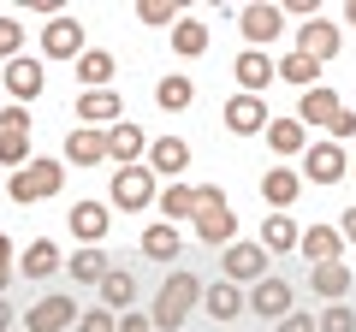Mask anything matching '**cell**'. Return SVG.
<instances>
[{
	"mask_svg": "<svg viewBox=\"0 0 356 332\" xmlns=\"http://www.w3.org/2000/svg\"><path fill=\"white\" fill-rule=\"evenodd\" d=\"M42 53H54V60H83V24L77 18H48V30H42Z\"/></svg>",
	"mask_w": 356,
	"mask_h": 332,
	"instance_id": "5",
	"label": "cell"
},
{
	"mask_svg": "<svg viewBox=\"0 0 356 332\" xmlns=\"http://www.w3.org/2000/svg\"><path fill=\"white\" fill-rule=\"evenodd\" d=\"M72 320H77V303H72V297H60V291H54V297H42V303H36V308L24 315V332H65Z\"/></svg>",
	"mask_w": 356,
	"mask_h": 332,
	"instance_id": "7",
	"label": "cell"
},
{
	"mask_svg": "<svg viewBox=\"0 0 356 332\" xmlns=\"http://www.w3.org/2000/svg\"><path fill=\"white\" fill-rule=\"evenodd\" d=\"M65 273H72L77 285H102L107 279V256H102V249H77V256L65 261Z\"/></svg>",
	"mask_w": 356,
	"mask_h": 332,
	"instance_id": "30",
	"label": "cell"
},
{
	"mask_svg": "<svg viewBox=\"0 0 356 332\" xmlns=\"http://www.w3.org/2000/svg\"><path fill=\"white\" fill-rule=\"evenodd\" d=\"M309 285H315L321 297H332V303H339V297L350 291V267H344V261H321V267L309 273Z\"/></svg>",
	"mask_w": 356,
	"mask_h": 332,
	"instance_id": "26",
	"label": "cell"
},
{
	"mask_svg": "<svg viewBox=\"0 0 356 332\" xmlns=\"http://www.w3.org/2000/svg\"><path fill=\"white\" fill-rule=\"evenodd\" d=\"M315 326H321V332H356V308H344V303H332L327 315L315 320Z\"/></svg>",
	"mask_w": 356,
	"mask_h": 332,
	"instance_id": "37",
	"label": "cell"
},
{
	"mask_svg": "<svg viewBox=\"0 0 356 332\" xmlns=\"http://www.w3.org/2000/svg\"><path fill=\"white\" fill-rule=\"evenodd\" d=\"M297 190H303V179H297L291 166H273V172L261 179V196H267V208H273V214H285V208L297 202Z\"/></svg>",
	"mask_w": 356,
	"mask_h": 332,
	"instance_id": "20",
	"label": "cell"
},
{
	"mask_svg": "<svg viewBox=\"0 0 356 332\" xmlns=\"http://www.w3.org/2000/svg\"><path fill=\"white\" fill-rule=\"evenodd\" d=\"M60 184H65V166L60 160H30V166H18V172H13L6 196H13V202H42V196H54Z\"/></svg>",
	"mask_w": 356,
	"mask_h": 332,
	"instance_id": "3",
	"label": "cell"
},
{
	"mask_svg": "<svg viewBox=\"0 0 356 332\" xmlns=\"http://www.w3.org/2000/svg\"><path fill=\"white\" fill-rule=\"evenodd\" d=\"M261 249H273V256H280V249H297V226L285 214H267V226H261Z\"/></svg>",
	"mask_w": 356,
	"mask_h": 332,
	"instance_id": "34",
	"label": "cell"
},
{
	"mask_svg": "<svg viewBox=\"0 0 356 332\" xmlns=\"http://www.w3.org/2000/svg\"><path fill=\"white\" fill-rule=\"evenodd\" d=\"M154 202H161L166 226H178V219H196V190H191V184H166Z\"/></svg>",
	"mask_w": 356,
	"mask_h": 332,
	"instance_id": "24",
	"label": "cell"
},
{
	"mask_svg": "<svg viewBox=\"0 0 356 332\" xmlns=\"http://www.w3.org/2000/svg\"><path fill=\"white\" fill-rule=\"evenodd\" d=\"M6 279H13V238H0V291H6Z\"/></svg>",
	"mask_w": 356,
	"mask_h": 332,
	"instance_id": "45",
	"label": "cell"
},
{
	"mask_svg": "<svg viewBox=\"0 0 356 332\" xmlns=\"http://www.w3.org/2000/svg\"><path fill=\"white\" fill-rule=\"evenodd\" d=\"M196 238L214 243V249H226V243L238 238V214H232V202L214 184H196Z\"/></svg>",
	"mask_w": 356,
	"mask_h": 332,
	"instance_id": "2",
	"label": "cell"
},
{
	"mask_svg": "<svg viewBox=\"0 0 356 332\" xmlns=\"http://www.w3.org/2000/svg\"><path fill=\"white\" fill-rule=\"evenodd\" d=\"M77 332H119V320H113V308H89Z\"/></svg>",
	"mask_w": 356,
	"mask_h": 332,
	"instance_id": "41",
	"label": "cell"
},
{
	"mask_svg": "<svg viewBox=\"0 0 356 332\" xmlns=\"http://www.w3.org/2000/svg\"><path fill=\"white\" fill-rule=\"evenodd\" d=\"M226 131H232V137H255V131H267V101H261V95H232V101H226Z\"/></svg>",
	"mask_w": 356,
	"mask_h": 332,
	"instance_id": "11",
	"label": "cell"
},
{
	"mask_svg": "<svg viewBox=\"0 0 356 332\" xmlns=\"http://www.w3.org/2000/svg\"><path fill=\"white\" fill-rule=\"evenodd\" d=\"M119 332H154V320H149V315H137V308H131V315H119Z\"/></svg>",
	"mask_w": 356,
	"mask_h": 332,
	"instance_id": "44",
	"label": "cell"
},
{
	"mask_svg": "<svg viewBox=\"0 0 356 332\" xmlns=\"http://www.w3.org/2000/svg\"><path fill=\"white\" fill-rule=\"evenodd\" d=\"M77 119H83L89 131H95V125H119V119H125V107H119L113 90H83V95H77Z\"/></svg>",
	"mask_w": 356,
	"mask_h": 332,
	"instance_id": "12",
	"label": "cell"
},
{
	"mask_svg": "<svg viewBox=\"0 0 356 332\" xmlns=\"http://www.w3.org/2000/svg\"><path fill=\"white\" fill-rule=\"evenodd\" d=\"M184 160H191V142H184V137H154V142H149V172L178 179V172H184Z\"/></svg>",
	"mask_w": 356,
	"mask_h": 332,
	"instance_id": "15",
	"label": "cell"
},
{
	"mask_svg": "<svg viewBox=\"0 0 356 332\" xmlns=\"http://www.w3.org/2000/svg\"><path fill=\"white\" fill-rule=\"evenodd\" d=\"M226 279L232 285L267 279V249H261V243H232V249H226Z\"/></svg>",
	"mask_w": 356,
	"mask_h": 332,
	"instance_id": "10",
	"label": "cell"
},
{
	"mask_svg": "<svg viewBox=\"0 0 356 332\" xmlns=\"http://www.w3.org/2000/svg\"><path fill=\"white\" fill-rule=\"evenodd\" d=\"M297 249L321 267V261H339V256H344V238H339L332 226H309V231H297Z\"/></svg>",
	"mask_w": 356,
	"mask_h": 332,
	"instance_id": "17",
	"label": "cell"
},
{
	"mask_svg": "<svg viewBox=\"0 0 356 332\" xmlns=\"http://www.w3.org/2000/svg\"><path fill=\"white\" fill-rule=\"evenodd\" d=\"M202 303H208V315H214V320H232V315H238V308H243V291H238V285H232V279H220L214 291L202 297Z\"/></svg>",
	"mask_w": 356,
	"mask_h": 332,
	"instance_id": "32",
	"label": "cell"
},
{
	"mask_svg": "<svg viewBox=\"0 0 356 332\" xmlns=\"http://www.w3.org/2000/svg\"><path fill=\"white\" fill-rule=\"evenodd\" d=\"M238 83H243V95H255L261 83H273V60H267V53H238Z\"/></svg>",
	"mask_w": 356,
	"mask_h": 332,
	"instance_id": "29",
	"label": "cell"
},
{
	"mask_svg": "<svg viewBox=\"0 0 356 332\" xmlns=\"http://www.w3.org/2000/svg\"><path fill=\"white\" fill-rule=\"evenodd\" d=\"M315 72H321V65L303 60V53H285V60H280V77H285V83H303V90H315Z\"/></svg>",
	"mask_w": 356,
	"mask_h": 332,
	"instance_id": "35",
	"label": "cell"
},
{
	"mask_svg": "<svg viewBox=\"0 0 356 332\" xmlns=\"http://www.w3.org/2000/svg\"><path fill=\"white\" fill-rule=\"evenodd\" d=\"M327 137H332V142L356 137V113H350V107H344V113H339V119H332V125H327Z\"/></svg>",
	"mask_w": 356,
	"mask_h": 332,
	"instance_id": "42",
	"label": "cell"
},
{
	"mask_svg": "<svg viewBox=\"0 0 356 332\" xmlns=\"http://www.w3.org/2000/svg\"><path fill=\"white\" fill-rule=\"evenodd\" d=\"M65 267V261H60V249H54V243H30V249H24V261H18V273H24V279L30 285H36V279H48V273H60Z\"/></svg>",
	"mask_w": 356,
	"mask_h": 332,
	"instance_id": "22",
	"label": "cell"
},
{
	"mask_svg": "<svg viewBox=\"0 0 356 332\" xmlns=\"http://www.w3.org/2000/svg\"><path fill=\"white\" fill-rule=\"evenodd\" d=\"M113 208H125V214H137V208H149L154 202V172L149 166H119L113 172Z\"/></svg>",
	"mask_w": 356,
	"mask_h": 332,
	"instance_id": "4",
	"label": "cell"
},
{
	"mask_svg": "<svg viewBox=\"0 0 356 332\" xmlns=\"http://www.w3.org/2000/svg\"><path fill=\"white\" fill-rule=\"evenodd\" d=\"M280 332H321V326H315V315H303V308H291V315L280 320Z\"/></svg>",
	"mask_w": 356,
	"mask_h": 332,
	"instance_id": "43",
	"label": "cell"
},
{
	"mask_svg": "<svg viewBox=\"0 0 356 332\" xmlns=\"http://www.w3.org/2000/svg\"><path fill=\"white\" fill-rule=\"evenodd\" d=\"M143 256H149V261H178V226H166V219L149 226V231H143Z\"/></svg>",
	"mask_w": 356,
	"mask_h": 332,
	"instance_id": "27",
	"label": "cell"
},
{
	"mask_svg": "<svg viewBox=\"0 0 356 332\" xmlns=\"http://www.w3.org/2000/svg\"><path fill=\"white\" fill-rule=\"evenodd\" d=\"M65 160H72V166H95V160H107V131L77 125L72 137H65Z\"/></svg>",
	"mask_w": 356,
	"mask_h": 332,
	"instance_id": "19",
	"label": "cell"
},
{
	"mask_svg": "<svg viewBox=\"0 0 356 332\" xmlns=\"http://www.w3.org/2000/svg\"><path fill=\"white\" fill-rule=\"evenodd\" d=\"M196 297H202V285H196V273H166V285H161V297H154V332H178L184 320H191V308H196Z\"/></svg>",
	"mask_w": 356,
	"mask_h": 332,
	"instance_id": "1",
	"label": "cell"
},
{
	"mask_svg": "<svg viewBox=\"0 0 356 332\" xmlns=\"http://www.w3.org/2000/svg\"><path fill=\"white\" fill-rule=\"evenodd\" d=\"M344 24H356V0H350V6H344Z\"/></svg>",
	"mask_w": 356,
	"mask_h": 332,
	"instance_id": "48",
	"label": "cell"
},
{
	"mask_svg": "<svg viewBox=\"0 0 356 332\" xmlns=\"http://www.w3.org/2000/svg\"><path fill=\"white\" fill-rule=\"evenodd\" d=\"M13 326V303H6V297H0V332Z\"/></svg>",
	"mask_w": 356,
	"mask_h": 332,
	"instance_id": "47",
	"label": "cell"
},
{
	"mask_svg": "<svg viewBox=\"0 0 356 332\" xmlns=\"http://www.w3.org/2000/svg\"><path fill=\"white\" fill-rule=\"evenodd\" d=\"M202 48H208V24H202V18H178V24H172V53L196 60Z\"/></svg>",
	"mask_w": 356,
	"mask_h": 332,
	"instance_id": "25",
	"label": "cell"
},
{
	"mask_svg": "<svg viewBox=\"0 0 356 332\" xmlns=\"http://www.w3.org/2000/svg\"><path fill=\"white\" fill-rule=\"evenodd\" d=\"M149 149V137H143V125L137 119H119L113 131H107V154H113L119 166H137V154Z\"/></svg>",
	"mask_w": 356,
	"mask_h": 332,
	"instance_id": "14",
	"label": "cell"
},
{
	"mask_svg": "<svg viewBox=\"0 0 356 332\" xmlns=\"http://www.w3.org/2000/svg\"><path fill=\"white\" fill-rule=\"evenodd\" d=\"M113 72H119L113 53H89V48H83V60H77V83H83V90H107Z\"/></svg>",
	"mask_w": 356,
	"mask_h": 332,
	"instance_id": "23",
	"label": "cell"
},
{
	"mask_svg": "<svg viewBox=\"0 0 356 332\" xmlns=\"http://www.w3.org/2000/svg\"><path fill=\"white\" fill-rule=\"evenodd\" d=\"M6 90H13L18 101H36V95H42V65L30 60V53H18V60H6Z\"/></svg>",
	"mask_w": 356,
	"mask_h": 332,
	"instance_id": "21",
	"label": "cell"
},
{
	"mask_svg": "<svg viewBox=\"0 0 356 332\" xmlns=\"http://www.w3.org/2000/svg\"><path fill=\"white\" fill-rule=\"evenodd\" d=\"M344 107H339V95L321 83V90H303V101H297V125H332Z\"/></svg>",
	"mask_w": 356,
	"mask_h": 332,
	"instance_id": "18",
	"label": "cell"
},
{
	"mask_svg": "<svg viewBox=\"0 0 356 332\" xmlns=\"http://www.w3.org/2000/svg\"><path fill=\"white\" fill-rule=\"evenodd\" d=\"M191 101H196L191 77H161V90H154V107H166V113H184Z\"/></svg>",
	"mask_w": 356,
	"mask_h": 332,
	"instance_id": "31",
	"label": "cell"
},
{
	"mask_svg": "<svg viewBox=\"0 0 356 332\" xmlns=\"http://www.w3.org/2000/svg\"><path fill=\"white\" fill-rule=\"evenodd\" d=\"M24 48V24L18 18H0V53H18Z\"/></svg>",
	"mask_w": 356,
	"mask_h": 332,
	"instance_id": "40",
	"label": "cell"
},
{
	"mask_svg": "<svg viewBox=\"0 0 356 332\" xmlns=\"http://www.w3.org/2000/svg\"><path fill=\"white\" fill-rule=\"evenodd\" d=\"M243 303H250L255 315H267V320H285V315L297 308V303H291V285H285L280 273H273V279H255V291L243 297Z\"/></svg>",
	"mask_w": 356,
	"mask_h": 332,
	"instance_id": "8",
	"label": "cell"
},
{
	"mask_svg": "<svg viewBox=\"0 0 356 332\" xmlns=\"http://www.w3.org/2000/svg\"><path fill=\"white\" fill-rule=\"evenodd\" d=\"M339 238H344V243H356V208H344V219H339Z\"/></svg>",
	"mask_w": 356,
	"mask_h": 332,
	"instance_id": "46",
	"label": "cell"
},
{
	"mask_svg": "<svg viewBox=\"0 0 356 332\" xmlns=\"http://www.w3.org/2000/svg\"><path fill=\"white\" fill-rule=\"evenodd\" d=\"M297 53L303 60H332L339 53V24H327V18H303V30H297Z\"/></svg>",
	"mask_w": 356,
	"mask_h": 332,
	"instance_id": "9",
	"label": "cell"
},
{
	"mask_svg": "<svg viewBox=\"0 0 356 332\" xmlns=\"http://www.w3.org/2000/svg\"><path fill=\"white\" fill-rule=\"evenodd\" d=\"M65 226H72V238H83V249H102V238H107V208H102V202H77L72 214H65Z\"/></svg>",
	"mask_w": 356,
	"mask_h": 332,
	"instance_id": "13",
	"label": "cell"
},
{
	"mask_svg": "<svg viewBox=\"0 0 356 332\" xmlns=\"http://www.w3.org/2000/svg\"><path fill=\"white\" fill-rule=\"evenodd\" d=\"M0 137H30V107H0Z\"/></svg>",
	"mask_w": 356,
	"mask_h": 332,
	"instance_id": "39",
	"label": "cell"
},
{
	"mask_svg": "<svg viewBox=\"0 0 356 332\" xmlns=\"http://www.w3.org/2000/svg\"><path fill=\"white\" fill-rule=\"evenodd\" d=\"M131 291H137V279H131V273H119V267H107V279H102V303H107V308H125V315H131Z\"/></svg>",
	"mask_w": 356,
	"mask_h": 332,
	"instance_id": "33",
	"label": "cell"
},
{
	"mask_svg": "<svg viewBox=\"0 0 356 332\" xmlns=\"http://www.w3.org/2000/svg\"><path fill=\"white\" fill-rule=\"evenodd\" d=\"M267 142H273V154H303V125L297 119H267Z\"/></svg>",
	"mask_w": 356,
	"mask_h": 332,
	"instance_id": "28",
	"label": "cell"
},
{
	"mask_svg": "<svg viewBox=\"0 0 356 332\" xmlns=\"http://www.w3.org/2000/svg\"><path fill=\"white\" fill-rule=\"evenodd\" d=\"M344 172H350L344 149H332V142H309V149H303V179H315V184H339Z\"/></svg>",
	"mask_w": 356,
	"mask_h": 332,
	"instance_id": "6",
	"label": "cell"
},
{
	"mask_svg": "<svg viewBox=\"0 0 356 332\" xmlns=\"http://www.w3.org/2000/svg\"><path fill=\"white\" fill-rule=\"evenodd\" d=\"M0 166H30V137H0Z\"/></svg>",
	"mask_w": 356,
	"mask_h": 332,
	"instance_id": "36",
	"label": "cell"
},
{
	"mask_svg": "<svg viewBox=\"0 0 356 332\" xmlns=\"http://www.w3.org/2000/svg\"><path fill=\"white\" fill-rule=\"evenodd\" d=\"M238 24H243V36H250V42H280L285 13H280V6H243Z\"/></svg>",
	"mask_w": 356,
	"mask_h": 332,
	"instance_id": "16",
	"label": "cell"
},
{
	"mask_svg": "<svg viewBox=\"0 0 356 332\" xmlns=\"http://www.w3.org/2000/svg\"><path fill=\"white\" fill-rule=\"evenodd\" d=\"M350 179H356V160H350Z\"/></svg>",
	"mask_w": 356,
	"mask_h": 332,
	"instance_id": "49",
	"label": "cell"
},
{
	"mask_svg": "<svg viewBox=\"0 0 356 332\" xmlns=\"http://www.w3.org/2000/svg\"><path fill=\"white\" fill-rule=\"evenodd\" d=\"M137 18H143V24H178V6H172V0H143Z\"/></svg>",
	"mask_w": 356,
	"mask_h": 332,
	"instance_id": "38",
	"label": "cell"
}]
</instances>
